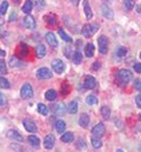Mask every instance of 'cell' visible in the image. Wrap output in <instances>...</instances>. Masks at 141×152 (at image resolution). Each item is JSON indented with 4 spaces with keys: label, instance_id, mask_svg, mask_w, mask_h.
I'll return each mask as SVG.
<instances>
[{
    "label": "cell",
    "instance_id": "obj_1",
    "mask_svg": "<svg viewBox=\"0 0 141 152\" xmlns=\"http://www.w3.org/2000/svg\"><path fill=\"white\" fill-rule=\"evenodd\" d=\"M98 29H99L98 24H86V25H83V27L81 29V34L86 38H91Z\"/></svg>",
    "mask_w": 141,
    "mask_h": 152
},
{
    "label": "cell",
    "instance_id": "obj_2",
    "mask_svg": "<svg viewBox=\"0 0 141 152\" xmlns=\"http://www.w3.org/2000/svg\"><path fill=\"white\" fill-rule=\"evenodd\" d=\"M118 79L121 80L122 84H126V83H128L132 79V72L129 70L122 69V70H120L118 72Z\"/></svg>",
    "mask_w": 141,
    "mask_h": 152
},
{
    "label": "cell",
    "instance_id": "obj_3",
    "mask_svg": "<svg viewBox=\"0 0 141 152\" xmlns=\"http://www.w3.org/2000/svg\"><path fill=\"white\" fill-rule=\"evenodd\" d=\"M20 95H21V97L24 99H28V98L33 97V88H32V86L30 84H25L21 87V90H20Z\"/></svg>",
    "mask_w": 141,
    "mask_h": 152
},
{
    "label": "cell",
    "instance_id": "obj_4",
    "mask_svg": "<svg viewBox=\"0 0 141 152\" xmlns=\"http://www.w3.org/2000/svg\"><path fill=\"white\" fill-rule=\"evenodd\" d=\"M37 78L40 79V80L49 79V78H52V72H51V70H48L46 67H40L37 71Z\"/></svg>",
    "mask_w": 141,
    "mask_h": 152
},
{
    "label": "cell",
    "instance_id": "obj_5",
    "mask_svg": "<svg viewBox=\"0 0 141 152\" xmlns=\"http://www.w3.org/2000/svg\"><path fill=\"white\" fill-rule=\"evenodd\" d=\"M52 69L54 70L55 73L60 74V73H63L65 71V64H64V62H61L60 59H55V60L52 62Z\"/></svg>",
    "mask_w": 141,
    "mask_h": 152
},
{
    "label": "cell",
    "instance_id": "obj_6",
    "mask_svg": "<svg viewBox=\"0 0 141 152\" xmlns=\"http://www.w3.org/2000/svg\"><path fill=\"white\" fill-rule=\"evenodd\" d=\"M22 125L26 129V131H28V132H37V125H35L34 121L32 119H30V118L24 119L22 120Z\"/></svg>",
    "mask_w": 141,
    "mask_h": 152
},
{
    "label": "cell",
    "instance_id": "obj_7",
    "mask_svg": "<svg viewBox=\"0 0 141 152\" xmlns=\"http://www.w3.org/2000/svg\"><path fill=\"white\" fill-rule=\"evenodd\" d=\"M98 44H99V51H100V53L106 54V53H107V50H108V40H107V38H106L105 36L99 37Z\"/></svg>",
    "mask_w": 141,
    "mask_h": 152
},
{
    "label": "cell",
    "instance_id": "obj_8",
    "mask_svg": "<svg viewBox=\"0 0 141 152\" xmlns=\"http://www.w3.org/2000/svg\"><path fill=\"white\" fill-rule=\"evenodd\" d=\"M92 134H93V137L101 138V137L105 134V125H103L102 123L97 124V125L92 129Z\"/></svg>",
    "mask_w": 141,
    "mask_h": 152
},
{
    "label": "cell",
    "instance_id": "obj_9",
    "mask_svg": "<svg viewBox=\"0 0 141 152\" xmlns=\"http://www.w3.org/2000/svg\"><path fill=\"white\" fill-rule=\"evenodd\" d=\"M83 86L87 90H93L97 86V81L92 76H86V78L83 80Z\"/></svg>",
    "mask_w": 141,
    "mask_h": 152
},
{
    "label": "cell",
    "instance_id": "obj_10",
    "mask_svg": "<svg viewBox=\"0 0 141 152\" xmlns=\"http://www.w3.org/2000/svg\"><path fill=\"white\" fill-rule=\"evenodd\" d=\"M22 24H24V26H25L26 28H28V29L35 28V20H34V18H33L32 15H26V17L24 18Z\"/></svg>",
    "mask_w": 141,
    "mask_h": 152
},
{
    "label": "cell",
    "instance_id": "obj_11",
    "mask_svg": "<svg viewBox=\"0 0 141 152\" xmlns=\"http://www.w3.org/2000/svg\"><path fill=\"white\" fill-rule=\"evenodd\" d=\"M7 137H8L10 139L14 140V141H19V143L24 141V137H22L18 131H15V130H10V131L7 132Z\"/></svg>",
    "mask_w": 141,
    "mask_h": 152
},
{
    "label": "cell",
    "instance_id": "obj_12",
    "mask_svg": "<svg viewBox=\"0 0 141 152\" xmlns=\"http://www.w3.org/2000/svg\"><path fill=\"white\" fill-rule=\"evenodd\" d=\"M79 125L83 129H87L90 125V116L87 113H81L79 118Z\"/></svg>",
    "mask_w": 141,
    "mask_h": 152
},
{
    "label": "cell",
    "instance_id": "obj_13",
    "mask_svg": "<svg viewBox=\"0 0 141 152\" xmlns=\"http://www.w3.org/2000/svg\"><path fill=\"white\" fill-rule=\"evenodd\" d=\"M45 39H46V41H47V44H48L49 46H52V47H58V40H56L55 36H54L52 32L46 33Z\"/></svg>",
    "mask_w": 141,
    "mask_h": 152
},
{
    "label": "cell",
    "instance_id": "obj_14",
    "mask_svg": "<svg viewBox=\"0 0 141 152\" xmlns=\"http://www.w3.org/2000/svg\"><path fill=\"white\" fill-rule=\"evenodd\" d=\"M54 143H55V137H54L53 134H47V136L45 137V139H44V145H45V147L48 148V150L53 148Z\"/></svg>",
    "mask_w": 141,
    "mask_h": 152
},
{
    "label": "cell",
    "instance_id": "obj_15",
    "mask_svg": "<svg viewBox=\"0 0 141 152\" xmlns=\"http://www.w3.org/2000/svg\"><path fill=\"white\" fill-rule=\"evenodd\" d=\"M101 13H102V15H103L106 19H109V20H112L113 17H114V13H113V11H112L107 5H102V6H101Z\"/></svg>",
    "mask_w": 141,
    "mask_h": 152
},
{
    "label": "cell",
    "instance_id": "obj_16",
    "mask_svg": "<svg viewBox=\"0 0 141 152\" xmlns=\"http://www.w3.org/2000/svg\"><path fill=\"white\" fill-rule=\"evenodd\" d=\"M82 6H83V12H85V15H86L87 19H91L93 17V12H92V8L88 4L87 0H83L82 1Z\"/></svg>",
    "mask_w": 141,
    "mask_h": 152
},
{
    "label": "cell",
    "instance_id": "obj_17",
    "mask_svg": "<svg viewBox=\"0 0 141 152\" xmlns=\"http://www.w3.org/2000/svg\"><path fill=\"white\" fill-rule=\"evenodd\" d=\"M54 112L55 114H58V116H63L66 113V106L64 103H58L55 106H54Z\"/></svg>",
    "mask_w": 141,
    "mask_h": 152
},
{
    "label": "cell",
    "instance_id": "obj_18",
    "mask_svg": "<svg viewBox=\"0 0 141 152\" xmlns=\"http://www.w3.org/2000/svg\"><path fill=\"white\" fill-rule=\"evenodd\" d=\"M27 54H28V46L26 44H20L18 47V55L22 58V57H26Z\"/></svg>",
    "mask_w": 141,
    "mask_h": 152
},
{
    "label": "cell",
    "instance_id": "obj_19",
    "mask_svg": "<svg viewBox=\"0 0 141 152\" xmlns=\"http://www.w3.org/2000/svg\"><path fill=\"white\" fill-rule=\"evenodd\" d=\"M35 54H37V57L39 58V59H41V58H44L45 55H46V47H45V45H38L37 47H35Z\"/></svg>",
    "mask_w": 141,
    "mask_h": 152
},
{
    "label": "cell",
    "instance_id": "obj_20",
    "mask_svg": "<svg viewBox=\"0 0 141 152\" xmlns=\"http://www.w3.org/2000/svg\"><path fill=\"white\" fill-rule=\"evenodd\" d=\"M33 8V3H32V0H26L24 6H22V12L26 13V14H30L31 11Z\"/></svg>",
    "mask_w": 141,
    "mask_h": 152
},
{
    "label": "cell",
    "instance_id": "obj_21",
    "mask_svg": "<svg viewBox=\"0 0 141 152\" xmlns=\"http://www.w3.org/2000/svg\"><path fill=\"white\" fill-rule=\"evenodd\" d=\"M27 140L30 141V144H31L33 147H39V145H40V139H39L37 136H34V134L28 136V137H27Z\"/></svg>",
    "mask_w": 141,
    "mask_h": 152
},
{
    "label": "cell",
    "instance_id": "obj_22",
    "mask_svg": "<svg viewBox=\"0 0 141 152\" xmlns=\"http://www.w3.org/2000/svg\"><path fill=\"white\" fill-rule=\"evenodd\" d=\"M55 130H56V132H59V133L65 132V130H66V123H65L64 120H56Z\"/></svg>",
    "mask_w": 141,
    "mask_h": 152
},
{
    "label": "cell",
    "instance_id": "obj_23",
    "mask_svg": "<svg viewBox=\"0 0 141 152\" xmlns=\"http://www.w3.org/2000/svg\"><path fill=\"white\" fill-rule=\"evenodd\" d=\"M10 65L12 66V67H20V66H22V62L18 58V57H11L10 58Z\"/></svg>",
    "mask_w": 141,
    "mask_h": 152
},
{
    "label": "cell",
    "instance_id": "obj_24",
    "mask_svg": "<svg viewBox=\"0 0 141 152\" xmlns=\"http://www.w3.org/2000/svg\"><path fill=\"white\" fill-rule=\"evenodd\" d=\"M85 54L88 58H92L94 55V45L93 44H87L85 47Z\"/></svg>",
    "mask_w": 141,
    "mask_h": 152
},
{
    "label": "cell",
    "instance_id": "obj_25",
    "mask_svg": "<svg viewBox=\"0 0 141 152\" xmlns=\"http://www.w3.org/2000/svg\"><path fill=\"white\" fill-rule=\"evenodd\" d=\"M72 59H73V63H74V64H76V65L81 64V62H82V54H81V52H80V51H75V52L73 53Z\"/></svg>",
    "mask_w": 141,
    "mask_h": 152
},
{
    "label": "cell",
    "instance_id": "obj_26",
    "mask_svg": "<svg viewBox=\"0 0 141 152\" xmlns=\"http://www.w3.org/2000/svg\"><path fill=\"white\" fill-rule=\"evenodd\" d=\"M56 97H58V95H56V92H55L54 90H48L47 92L45 93V98H46L47 100H49V102L56 99Z\"/></svg>",
    "mask_w": 141,
    "mask_h": 152
},
{
    "label": "cell",
    "instance_id": "obj_27",
    "mask_svg": "<svg viewBox=\"0 0 141 152\" xmlns=\"http://www.w3.org/2000/svg\"><path fill=\"white\" fill-rule=\"evenodd\" d=\"M73 139H74V136L72 132H65L61 136V140L64 143H71V141H73Z\"/></svg>",
    "mask_w": 141,
    "mask_h": 152
},
{
    "label": "cell",
    "instance_id": "obj_28",
    "mask_svg": "<svg viewBox=\"0 0 141 152\" xmlns=\"http://www.w3.org/2000/svg\"><path fill=\"white\" fill-rule=\"evenodd\" d=\"M45 20H46V22H47L49 26H54V25L56 24V17H55L54 14H47V15L45 17Z\"/></svg>",
    "mask_w": 141,
    "mask_h": 152
},
{
    "label": "cell",
    "instance_id": "obj_29",
    "mask_svg": "<svg viewBox=\"0 0 141 152\" xmlns=\"http://www.w3.org/2000/svg\"><path fill=\"white\" fill-rule=\"evenodd\" d=\"M68 112L71 114H75L78 112V103L75 100H73V102H71L68 104Z\"/></svg>",
    "mask_w": 141,
    "mask_h": 152
},
{
    "label": "cell",
    "instance_id": "obj_30",
    "mask_svg": "<svg viewBox=\"0 0 141 152\" xmlns=\"http://www.w3.org/2000/svg\"><path fill=\"white\" fill-rule=\"evenodd\" d=\"M58 32H59V36L61 37V39L64 40V41H66V43H69V41H72V38H69V36L64 31V29L60 27L59 29H58Z\"/></svg>",
    "mask_w": 141,
    "mask_h": 152
},
{
    "label": "cell",
    "instance_id": "obj_31",
    "mask_svg": "<svg viewBox=\"0 0 141 152\" xmlns=\"http://www.w3.org/2000/svg\"><path fill=\"white\" fill-rule=\"evenodd\" d=\"M100 113H101V116H102L103 119H108L110 117V110L107 106H102L101 110H100Z\"/></svg>",
    "mask_w": 141,
    "mask_h": 152
},
{
    "label": "cell",
    "instance_id": "obj_32",
    "mask_svg": "<svg viewBox=\"0 0 141 152\" xmlns=\"http://www.w3.org/2000/svg\"><path fill=\"white\" fill-rule=\"evenodd\" d=\"M60 92H61L63 96H67V95H68V92H69V85H68L66 81L61 85V87H60Z\"/></svg>",
    "mask_w": 141,
    "mask_h": 152
},
{
    "label": "cell",
    "instance_id": "obj_33",
    "mask_svg": "<svg viewBox=\"0 0 141 152\" xmlns=\"http://www.w3.org/2000/svg\"><path fill=\"white\" fill-rule=\"evenodd\" d=\"M38 111H39V113L40 114H42V116H47L48 114V109L46 107V105H44V104H38Z\"/></svg>",
    "mask_w": 141,
    "mask_h": 152
},
{
    "label": "cell",
    "instance_id": "obj_34",
    "mask_svg": "<svg viewBox=\"0 0 141 152\" xmlns=\"http://www.w3.org/2000/svg\"><path fill=\"white\" fill-rule=\"evenodd\" d=\"M126 53H127V48H126V47H124V46L118 47V50H117V57L124 58V57L126 55Z\"/></svg>",
    "mask_w": 141,
    "mask_h": 152
},
{
    "label": "cell",
    "instance_id": "obj_35",
    "mask_svg": "<svg viewBox=\"0 0 141 152\" xmlns=\"http://www.w3.org/2000/svg\"><path fill=\"white\" fill-rule=\"evenodd\" d=\"M86 104L87 105H95V104H98V98L95 97V96H88L87 98H86Z\"/></svg>",
    "mask_w": 141,
    "mask_h": 152
},
{
    "label": "cell",
    "instance_id": "obj_36",
    "mask_svg": "<svg viewBox=\"0 0 141 152\" xmlns=\"http://www.w3.org/2000/svg\"><path fill=\"white\" fill-rule=\"evenodd\" d=\"M91 141H92V145H93V147H94V148H100V147L102 146V143H101L100 138L94 137V138H92V139H91Z\"/></svg>",
    "mask_w": 141,
    "mask_h": 152
},
{
    "label": "cell",
    "instance_id": "obj_37",
    "mask_svg": "<svg viewBox=\"0 0 141 152\" xmlns=\"http://www.w3.org/2000/svg\"><path fill=\"white\" fill-rule=\"evenodd\" d=\"M134 5H135L134 0H124V6H125V8H126L127 11L132 10V8L134 7Z\"/></svg>",
    "mask_w": 141,
    "mask_h": 152
},
{
    "label": "cell",
    "instance_id": "obj_38",
    "mask_svg": "<svg viewBox=\"0 0 141 152\" xmlns=\"http://www.w3.org/2000/svg\"><path fill=\"white\" fill-rule=\"evenodd\" d=\"M7 8H8V3L6 1V0H4V1L1 3V7H0V13H1V15H4L7 12Z\"/></svg>",
    "mask_w": 141,
    "mask_h": 152
},
{
    "label": "cell",
    "instance_id": "obj_39",
    "mask_svg": "<svg viewBox=\"0 0 141 152\" xmlns=\"http://www.w3.org/2000/svg\"><path fill=\"white\" fill-rule=\"evenodd\" d=\"M0 86H1V88H10V83L7 79H5V77L3 76L1 78H0Z\"/></svg>",
    "mask_w": 141,
    "mask_h": 152
},
{
    "label": "cell",
    "instance_id": "obj_40",
    "mask_svg": "<svg viewBox=\"0 0 141 152\" xmlns=\"http://www.w3.org/2000/svg\"><path fill=\"white\" fill-rule=\"evenodd\" d=\"M75 146L78 148H85V147H86V143H85V140L82 138H79L78 141H76V144H75Z\"/></svg>",
    "mask_w": 141,
    "mask_h": 152
},
{
    "label": "cell",
    "instance_id": "obj_41",
    "mask_svg": "<svg viewBox=\"0 0 141 152\" xmlns=\"http://www.w3.org/2000/svg\"><path fill=\"white\" fill-rule=\"evenodd\" d=\"M64 53H65V55H66L67 58L73 57V55H72V47H71V46H66L65 50H64Z\"/></svg>",
    "mask_w": 141,
    "mask_h": 152
},
{
    "label": "cell",
    "instance_id": "obj_42",
    "mask_svg": "<svg viewBox=\"0 0 141 152\" xmlns=\"http://www.w3.org/2000/svg\"><path fill=\"white\" fill-rule=\"evenodd\" d=\"M6 64H5V62L4 60H1V62H0V72H1V76H4L5 73H6Z\"/></svg>",
    "mask_w": 141,
    "mask_h": 152
},
{
    "label": "cell",
    "instance_id": "obj_43",
    "mask_svg": "<svg viewBox=\"0 0 141 152\" xmlns=\"http://www.w3.org/2000/svg\"><path fill=\"white\" fill-rule=\"evenodd\" d=\"M134 87H135L136 91H139V92L141 93V80L136 79V80L134 81Z\"/></svg>",
    "mask_w": 141,
    "mask_h": 152
},
{
    "label": "cell",
    "instance_id": "obj_44",
    "mask_svg": "<svg viewBox=\"0 0 141 152\" xmlns=\"http://www.w3.org/2000/svg\"><path fill=\"white\" fill-rule=\"evenodd\" d=\"M135 103H136L138 107H140V109H141V95H139V96L135 98Z\"/></svg>",
    "mask_w": 141,
    "mask_h": 152
},
{
    "label": "cell",
    "instance_id": "obj_45",
    "mask_svg": "<svg viewBox=\"0 0 141 152\" xmlns=\"http://www.w3.org/2000/svg\"><path fill=\"white\" fill-rule=\"evenodd\" d=\"M134 70H135V72H138V73H141V64H135L134 65Z\"/></svg>",
    "mask_w": 141,
    "mask_h": 152
},
{
    "label": "cell",
    "instance_id": "obj_46",
    "mask_svg": "<svg viewBox=\"0 0 141 152\" xmlns=\"http://www.w3.org/2000/svg\"><path fill=\"white\" fill-rule=\"evenodd\" d=\"M15 18H17V13L15 12H12L11 13V15H10V21L12 22V21H14L15 20Z\"/></svg>",
    "mask_w": 141,
    "mask_h": 152
},
{
    "label": "cell",
    "instance_id": "obj_47",
    "mask_svg": "<svg viewBox=\"0 0 141 152\" xmlns=\"http://www.w3.org/2000/svg\"><path fill=\"white\" fill-rule=\"evenodd\" d=\"M93 70L94 71H97V70H99L100 69V63H98V62H95V63H93Z\"/></svg>",
    "mask_w": 141,
    "mask_h": 152
},
{
    "label": "cell",
    "instance_id": "obj_48",
    "mask_svg": "<svg viewBox=\"0 0 141 152\" xmlns=\"http://www.w3.org/2000/svg\"><path fill=\"white\" fill-rule=\"evenodd\" d=\"M0 100H1V106H5V104H6V100H5V97H4V95H0Z\"/></svg>",
    "mask_w": 141,
    "mask_h": 152
},
{
    "label": "cell",
    "instance_id": "obj_49",
    "mask_svg": "<svg viewBox=\"0 0 141 152\" xmlns=\"http://www.w3.org/2000/svg\"><path fill=\"white\" fill-rule=\"evenodd\" d=\"M79 1H80V0H71V3H72V4H74V5H78V4H79Z\"/></svg>",
    "mask_w": 141,
    "mask_h": 152
},
{
    "label": "cell",
    "instance_id": "obj_50",
    "mask_svg": "<svg viewBox=\"0 0 141 152\" xmlns=\"http://www.w3.org/2000/svg\"><path fill=\"white\" fill-rule=\"evenodd\" d=\"M20 1H21V0H13V3H14L15 5H18V4H20Z\"/></svg>",
    "mask_w": 141,
    "mask_h": 152
},
{
    "label": "cell",
    "instance_id": "obj_51",
    "mask_svg": "<svg viewBox=\"0 0 141 152\" xmlns=\"http://www.w3.org/2000/svg\"><path fill=\"white\" fill-rule=\"evenodd\" d=\"M139 119H140V121H141V113L139 114Z\"/></svg>",
    "mask_w": 141,
    "mask_h": 152
},
{
    "label": "cell",
    "instance_id": "obj_52",
    "mask_svg": "<svg viewBox=\"0 0 141 152\" xmlns=\"http://www.w3.org/2000/svg\"><path fill=\"white\" fill-rule=\"evenodd\" d=\"M139 150H140V151H141V144H140V146H139Z\"/></svg>",
    "mask_w": 141,
    "mask_h": 152
},
{
    "label": "cell",
    "instance_id": "obj_53",
    "mask_svg": "<svg viewBox=\"0 0 141 152\" xmlns=\"http://www.w3.org/2000/svg\"><path fill=\"white\" fill-rule=\"evenodd\" d=\"M140 58H141V52H140Z\"/></svg>",
    "mask_w": 141,
    "mask_h": 152
}]
</instances>
